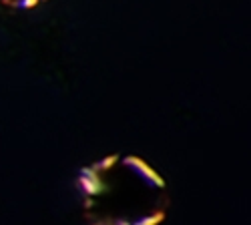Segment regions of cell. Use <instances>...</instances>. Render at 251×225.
I'll return each mask as SVG.
<instances>
[{"mask_svg": "<svg viewBox=\"0 0 251 225\" xmlns=\"http://www.w3.org/2000/svg\"><path fill=\"white\" fill-rule=\"evenodd\" d=\"M85 209L93 225H153L165 213V185L135 159L104 161L82 177Z\"/></svg>", "mask_w": 251, "mask_h": 225, "instance_id": "cell-1", "label": "cell"}]
</instances>
